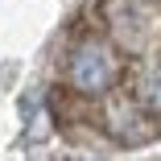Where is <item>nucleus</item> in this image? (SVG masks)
<instances>
[{
	"mask_svg": "<svg viewBox=\"0 0 161 161\" xmlns=\"http://www.w3.org/2000/svg\"><path fill=\"white\" fill-rule=\"evenodd\" d=\"M141 4H157V0H141Z\"/></svg>",
	"mask_w": 161,
	"mask_h": 161,
	"instance_id": "obj_5",
	"label": "nucleus"
},
{
	"mask_svg": "<svg viewBox=\"0 0 161 161\" xmlns=\"http://www.w3.org/2000/svg\"><path fill=\"white\" fill-rule=\"evenodd\" d=\"M103 124H108V132L120 141V145H141L153 136V128H149V112L132 99V95H103Z\"/></svg>",
	"mask_w": 161,
	"mask_h": 161,
	"instance_id": "obj_2",
	"label": "nucleus"
},
{
	"mask_svg": "<svg viewBox=\"0 0 161 161\" xmlns=\"http://www.w3.org/2000/svg\"><path fill=\"white\" fill-rule=\"evenodd\" d=\"M99 13H103V25L112 29V42L120 50L145 46V4L141 0H103Z\"/></svg>",
	"mask_w": 161,
	"mask_h": 161,
	"instance_id": "obj_3",
	"label": "nucleus"
},
{
	"mask_svg": "<svg viewBox=\"0 0 161 161\" xmlns=\"http://www.w3.org/2000/svg\"><path fill=\"white\" fill-rule=\"evenodd\" d=\"M120 70H124L120 46L99 37V33L75 37V46L62 58V79H66V87L75 95H83V99H103L108 91H116Z\"/></svg>",
	"mask_w": 161,
	"mask_h": 161,
	"instance_id": "obj_1",
	"label": "nucleus"
},
{
	"mask_svg": "<svg viewBox=\"0 0 161 161\" xmlns=\"http://www.w3.org/2000/svg\"><path fill=\"white\" fill-rule=\"evenodd\" d=\"M128 95L149 112V116H161V50L141 58V66L132 75V87H128Z\"/></svg>",
	"mask_w": 161,
	"mask_h": 161,
	"instance_id": "obj_4",
	"label": "nucleus"
}]
</instances>
